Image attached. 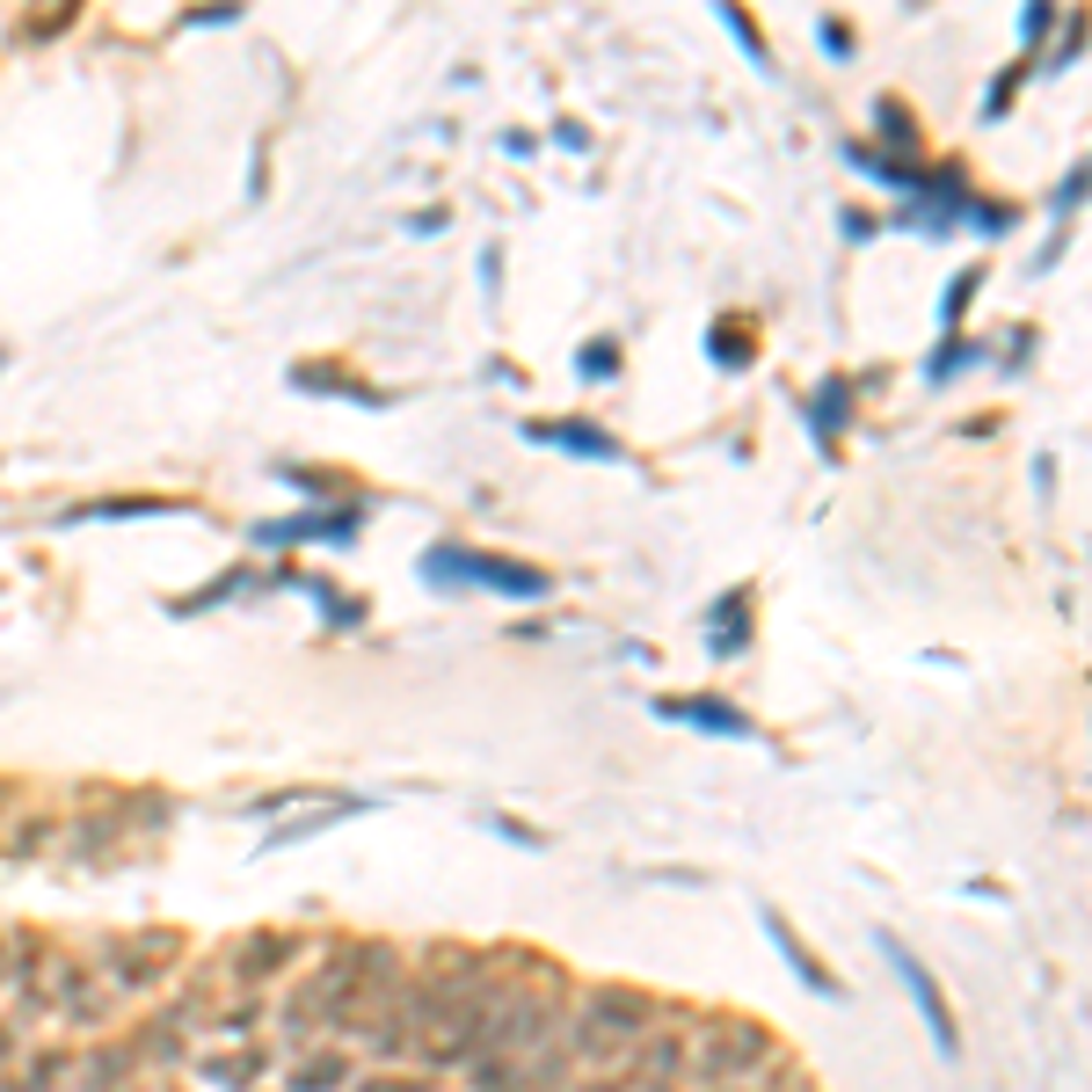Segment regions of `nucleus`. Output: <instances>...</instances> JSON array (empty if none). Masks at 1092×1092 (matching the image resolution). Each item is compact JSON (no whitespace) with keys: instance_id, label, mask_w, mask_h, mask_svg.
Instances as JSON below:
<instances>
[{"instance_id":"obj_18","label":"nucleus","mask_w":1092,"mask_h":1092,"mask_svg":"<svg viewBox=\"0 0 1092 1092\" xmlns=\"http://www.w3.org/2000/svg\"><path fill=\"white\" fill-rule=\"evenodd\" d=\"M838 423H845V387H824V393H816V430H838Z\"/></svg>"},{"instance_id":"obj_20","label":"nucleus","mask_w":1092,"mask_h":1092,"mask_svg":"<svg viewBox=\"0 0 1092 1092\" xmlns=\"http://www.w3.org/2000/svg\"><path fill=\"white\" fill-rule=\"evenodd\" d=\"M714 350H721V364H743V328H721V336H714Z\"/></svg>"},{"instance_id":"obj_10","label":"nucleus","mask_w":1092,"mask_h":1092,"mask_svg":"<svg viewBox=\"0 0 1092 1092\" xmlns=\"http://www.w3.org/2000/svg\"><path fill=\"white\" fill-rule=\"evenodd\" d=\"M765 932H773V946H779V954H787V969H794L801 983H808V991H824V997H838V983H830V969H824V962H808V946L794 940V925L779 918V911H765Z\"/></svg>"},{"instance_id":"obj_14","label":"nucleus","mask_w":1092,"mask_h":1092,"mask_svg":"<svg viewBox=\"0 0 1092 1092\" xmlns=\"http://www.w3.org/2000/svg\"><path fill=\"white\" fill-rule=\"evenodd\" d=\"M852 168L881 175V183H889V190H903V197H925V175H911L903 161H874V153H859V146H852Z\"/></svg>"},{"instance_id":"obj_21","label":"nucleus","mask_w":1092,"mask_h":1092,"mask_svg":"<svg viewBox=\"0 0 1092 1092\" xmlns=\"http://www.w3.org/2000/svg\"><path fill=\"white\" fill-rule=\"evenodd\" d=\"M357 1092H423L415 1078H372V1085H357Z\"/></svg>"},{"instance_id":"obj_13","label":"nucleus","mask_w":1092,"mask_h":1092,"mask_svg":"<svg viewBox=\"0 0 1092 1092\" xmlns=\"http://www.w3.org/2000/svg\"><path fill=\"white\" fill-rule=\"evenodd\" d=\"M342 1078H350V1056H336V1049H321L314 1064L291 1070V1092H336Z\"/></svg>"},{"instance_id":"obj_7","label":"nucleus","mask_w":1092,"mask_h":1092,"mask_svg":"<svg viewBox=\"0 0 1092 1092\" xmlns=\"http://www.w3.org/2000/svg\"><path fill=\"white\" fill-rule=\"evenodd\" d=\"M357 517L350 510H321V517H285V525H255V547H299V539H350Z\"/></svg>"},{"instance_id":"obj_17","label":"nucleus","mask_w":1092,"mask_h":1092,"mask_svg":"<svg viewBox=\"0 0 1092 1092\" xmlns=\"http://www.w3.org/2000/svg\"><path fill=\"white\" fill-rule=\"evenodd\" d=\"M874 117H881V139H889V146H911V139H918V131H911V117H903V102H881Z\"/></svg>"},{"instance_id":"obj_2","label":"nucleus","mask_w":1092,"mask_h":1092,"mask_svg":"<svg viewBox=\"0 0 1092 1092\" xmlns=\"http://www.w3.org/2000/svg\"><path fill=\"white\" fill-rule=\"evenodd\" d=\"M568 1027V1005H561V983L539 969V983H503L481 1013V1034H474V1056H539V1049L561 1042Z\"/></svg>"},{"instance_id":"obj_12","label":"nucleus","mask_w":1092,"mask_h":1092,"mask_svg":"<svg viewBox=\"0 0 1092 1092\" xmlns=\"http://www.w3.org/2000/svg\"><path fill=\"white\" fill-rule=\"evenodd\" d=\"M291 954H299V940H285V932H255V946H234V976H241V983H255V976L285 969Z\"/></svg>"},{"instance_id":"obj_11","label":"nucleus","mask_w":1092,"mask_h":1092,"mask_svg":"<svg viewBox=\"0 0 1092 1092\" xmlns=\"http://www.w3.org/2000/svg\"><path fill=\"white\" fill-rule=\"evenodd\" d=\"M706 641H714V655H743L751 649V598H743V590L721 598V612L706 619Z\"/></svg>"},{"instance_id":"obj_19","label":"nucleus","mask_w":1092,"mask_h":1092,"mask_svg":"<svg viewBox=\"0 0 1092 1092\" xmlns=\"http://www.w3.org/2000/svg\"><path fill=\"white\" fill-rule=\"evenodd\" d=\"M612 372H619V350H612V342H590V350H582V379H612Z\"/></svg>"},{"instance_id":"obj_16","label":"nucleus","mask_w":1092,"mask_h":1092,"mask_svg":"<svg viewBox=\"0 0 1092 1092\" xmlns=\"http://www.w3.org/2000/svg\"><path fill=\"white\" fill-rule=\"evenodd\" d=\"M976 285H983V269H962V277H954V291H946V306H940V321H946V328L962 321V306H969V291H976Z\"/></svg>"},{"instance_id":"obj_15","label":"nucleus","mask_w":1092,"mask_h":1092,"mask_svg":"<svg viewBox=\"0 0 1092 1092\" xmlns=\"http://www.w3.org/2000/svg\"><path fill=\"white\" fill-rule=\"evenodd\" d=\"M80 517H168L161 495H110V503H88Z\"/></svg>"},{"instance_id":"obj_3","label":"nucleus","mask_w":1092,"mask_h":1092,"mask_svg":"<svg viewBox=\"0 0 1092 1092\" xmlns=\"http://www.w3.org/2000/svg\"><path fill=\"white\" fill-rule=\"evenodd\" d=\"M655 1019H663V1005L641 991H590L582 997V1013L561 1027V1049L576 1056V1064H627V1049L649 1034Z\"/></svg>"},{"instance_id":"obj_5","label":"nucleus","mask_w":1092,"mask_h":1092,"mask_svg":"<svg viewBox=\"0 0 1092 1092\" xmlns=\"http://www.w3.org/2000/svg\"><path fill=\"white\" fill-rule=\"evenodd\" d=\"M175 954H183L175 932H139V940H102L96 946V969L110 976V997H131V991H146L153 976L168 969Z\"/></svg>"},{"instance_id":"obj_9","label":"nucleus","mask_w":1092,"mask_h":1092,"mask_svg":"<svg viewBox=\"0 0 1092 1092\" xmlns=\"http://www.w3.org/2000/svg\"><path fill=\"white\" fill-rule=\"evenodd\" d=\"M663 714H670V721H692V728H714V736H728V743L751 736V721H743L728 700H663Z\"/></svg>"},{"instance_id":"obj_6","label":"nucleus","mask_w":1092,"mask_h":1092,"mask_svg":"<svg viewBox=\"0 0 1092 1092\" xmlns=\"http://www.w3.org/2000/svg\"><path fill=\"white\" fill-rule=\"evenodd\" d=\"M881 962L903 976V991H911V1005L925 1013V1027H932V1049L940 1056H962V1034H954V1013H946V997H940V983L925 976V962L911 954V946L896 940V932H881Z\"/></svg>"},{"instance_id":"obj_8","label":"nucleus","mask_w":1092,"mask_h":1092,"mask_svg":"<svg viewBox=\"0 0 1092 1092\" xmlns=\"http://www.w3.org/2000/svg\"><path fill=\"white\" fill-rule=\"evenodd\" d=\"M525 437H532V444H561V452H576V460H619V444H612L605 430H590V423H525Z\"/></svg>"},{"instance_id":"obj_4","label":"nucleus","mask_w":1092,"mask_h":1092,"mask_svg":"<svg viewBox=\"0 0 1092 1092\" xmlns=\"http://www.w3.org/2000/svg\"><path fill=\"white\" fill-rule=\"evenodd\" d=\"M423 582H481V590H503V598H547V568L503 561V554H460V547L423 554Z\"/></svg>"},{"instance_id":"obj_1","label":"nucleus","mask_w":1092,"mask_h":1092,"mask_svg":"<svg viewBox=\"0 0 1092 1092\" xmlns=\"http://www.w3.org/2000/svg\"><path fill=\"white\" fill-rule=\"evenodd\" d=\"M685 1070L706 1092H765L787 1070V1056H779L773 1034H757L743 1019H700L692 1042H685Z\"/></svg>"}]
</instances>
